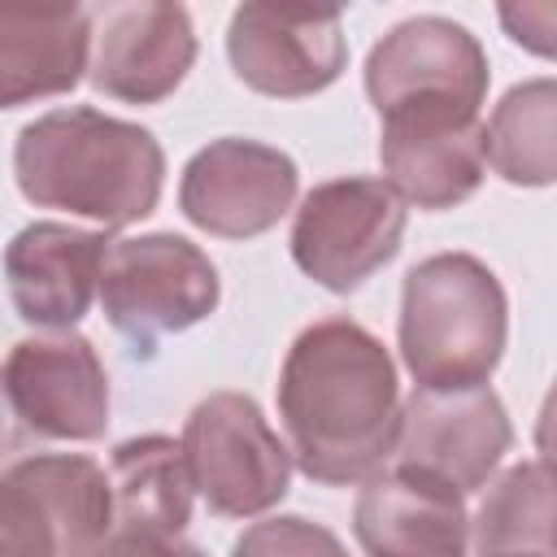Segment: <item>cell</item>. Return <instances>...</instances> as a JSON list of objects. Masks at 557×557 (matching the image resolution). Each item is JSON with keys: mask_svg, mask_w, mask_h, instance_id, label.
I'll return each mask as SVG.
<instances>
[{"mask_svg": "<svg viewBox=\"0 0 557 557\" xmlns=\"http://www.w3.org/2000/svg\"><path fill=\"white\" fill-rule=\"evenodd\" d=\"M196 61V30L183 4H104L91 13L87 78L126 104L174 96Z\"/></svg>", "mask_w": 557, "mask_h": 557, "instance_id": "4fadbf2b", "label": "cell"}, {"mask_svg": "<svg viewBox=\"0 0 557 557\" xmlns=\"http://www.w3.org/2000/svg\"><path fill=\"white\" fill-rule=\"evenodd\" d=\"M13 418L44 440H100L109 426V379L91 339L74 331L13 344L0 370Z\"/></svg>", "mask_w": 557, "mask_h": 557, "instance_id": "7c38bea8", "label": "cell"}, {"mask_svg": "<svg viewBox=\"0 0 557 557\" xmlns=\"http://www.w3.org/2000/svg\"><path fill=\"white\" fill-rule=\"evenodd\" d=\"M17 191L39 209H65L104 231L148 218L161 200L165 152L152 131L100 109H52L13 144Z\"/></svg>", "mask_w": 557, "mask_h": 557, "instance_id": "7a4b0ae2", "label": "cell"}, {"mask_svg": "<svg viewBox=\"0 0 557 557\" xmlns=\"http://www.w3.org/2000/svg\"><path fill=\"white\" fill-rule=\"evenodd\" d=\"M483 161L513 187H548L557 178V87L531 78L505 91L483 126Z\"/></svg>", "mask_w": 557, "mask_h": 557, "instance_id": "d6986e66", "label": "cell"}, {"mask_svg": "<svg viewBox=\"0 0 557 557\" xmlns=\"http://www.w3.org/2000/svg\"><path fill=\"white\" fill-rule=\"evenodd\" d=\"M109 492H113V527L183 535L191 518V474L178 440L170 435H135L122 440L109 457Z\"/></svg>", "mask_w": 557, "mask_h": 557, "instance_id": "ac0fdd59", "label": "cell"}, {"mask_svg": "<svg viewBox=\"0 0 557 557\" xmlns=\"http://www.w3.org/2000/svg\"><path fill=\"white\" fill-rule=\"evenodd\" d=\"M13 409H9V400H4V387H0V448L9 444V435H13Z\"/></svg>", "mask_w": 557, "mask_h": 557, "instance_id": "cb8c5ba5", "label": "cell"}, {"mask_svg": "<svg viewBox=\"0 0 557 557\" xmlns=\"http://www.w3.org/2000/svg\"><path fill=\"white\" fill-rule=\"evenodd\" d=\"M178 448L191 487L222 518H257L287 496L292 453L244 392L205 396L187 413Z\"/></svg>", "mask_w": 557, "mask_h": 557, "instance_id": "8992f818", "label": "cell"}, {"mask_svg": "<svg viewBox=\"0 0 557 557\" xmlns=\"http://www.w3.org/2000/svg\"><path fill=\"white\" fill-rule=\"evenodd\" d=\"M352 535L366 557H466L470 518L457 492L392 466L361 483Z\"/></svg>", "mask_w": 557, "mask_h": 557, "instance_id": "9a60e30c", "label": "cell"}, {"mask_svg": "<svg viewBox=\"0 0 557 557\" xmlns=\"http://www.w3.org/2000/svg\"><path fill=\"white\" fill-rule=\"evenodd\" d=\"M474 557H553V474L544 457L492 483L474 518Z\"/></svg>", "mask_w": 557, "mask_h": 557, "instance_id": "ffe728a7", "label": "cell"}, {"mask_svg": "<svg viewBox=\"0 0 557 557\" xmlns=\"http://www.w3.org/2000/svg\"><path fill=\"white\" fill-rule=\"evenodd\" d=\"M74 557H205V553L196 544H187L183 535H152V531L109 527V535H100L91 548H83Z\"/></svg>", "mask_w": 557, "mask_h": 557, "instance_id": "7402d4cb", "label": "cell"}, {"mask_svg": "<svg viewBox=\"0 0 557 557\" xmlns=\"http://www.w3.org/2000/svg\"><path fill=\"white\" fill-rule=\"evenodd\" d=\"M405 235V200L383 178L318 183L292 222V261L326 292H357L379 274Z\"/></svg>", "mask_w": 557, "mask_h": 557, "instance_id": "ba28073f", "label": "cell"}, {"mask_svg": "<svg viewBox=\"0 0 557 557\" xmlns=\"http://www.w3.org/2000/svg\"><path fill=\"white\" fill-rule=\"evenodd\" d=\"M91 57V9L0 4V109L78 87Z\"/></svg>", "mask_w": 557, "mask_h": 557, "instance_id": "e0dca14e", "label": "cell"}, {"mask_svg": "<svg viewBox=\"0 0 557 557\" xmlns=\"http://www.w3.org/2000/svg\"><path fill=\"white\" fill-rule=\"evenodd\" d=\"M296 187L300 170L283 148L226 135L183 165L178 209L191 226L218 239H252L292 209Z\"/></svg>", "mask_w": 557, "mask_h": 557, "instance_id": "8fae6325", "label": "cell"}, {"mask_svg": "<svg viewBox=\"0 0 557 557\" xmlns=\"http://www.w3.org/2000/svg\"><path fill=\"white\" fill-rule=\"evenodd\" d=\"M109 252L104 231H83L70 222H30L4 248V283L22 322L70 331L100 287V265Z\"/></svg>", "mask_w": 557, "mask_h": 557, "instance_id": "5bb4252c", "label": "cell"}, {"mask_svg": "<svg viewBox=\"0 0 557 557\" xmlns=\"http://www.w3.org/2000/svg\"><path fill=\"white\" fill-rule=\"evenodd\" d=\"M231 557H348V548L331 527L309 522L300 513H278V518L252 522L235 540Z\"/></svg>", "mask_w": 557, "mask_h": 557, "instance_id": "44dd1931", "label": "cell"}, {"mask_svg": "<svg viewBox=\"0 0 557 557\" xmlns=\"http://www.w3.org/2000/svg\"><path fill=\"white\" fill-rule=\"evenodd\" d=\"M383 183L418 209H453L470 200L487 174L483 122H383Z\"/></svg>", "mask_w": 557, "mask_h": 557, "instance_id": "2e32d148", "label": "cell"}, {"mask_svg": "<svg viewBox=\"0 0 557 557\" xmlns=\"http://www.w3.org/2000/svg\"><path fill=\"white\" fill-rule=\"evenodd\" d=\"M509 444H513L509 413L487 383L453 387V392L413 387V396L400 405L392 461L396 470H409L418 479H431L466 496L492 479Z\"/></svg>", "mask_w": 557, "mask_h": 557, "instance_id": "9c48e42d", "label": "cell"}, {"mask_svg": "<svg viewBox=\"0 0 557 557\" xmlns=\"http://www.w3.org/2000/svg\"><path fill=\"white\" fill-rule=\"evenodd\" d=\"M500 22L509 26L513 44L553 57V4H527V9H500Z\"/></svg>", "mask_w": 557, "mask_h": 557, "instance_id": "603a6c76", "label": "cell"}, {"mask_svg": "<svg viewBox=\"0 0 557 557\" xmlns=\"http://www.w3.org/2000/svg\"><path fill=\"white\" fill-rule=\"evenodd\" d=\"M96 296L113 331L126 335L131 348L148 357L157 339L205 322L218 309L222 283L205 248H196L183 235L152 231V235L109 239Z\"/></svg>", "mask_w": 557, "mask_h": 557, "instance_id": "5b68a950", "label": "cell"}, {"mask_svg": "<svg viewBox=\"0 0 557 557\" xmlns=\"http://www.w3.org/2000/svg\"><path fill=\"white\" fill-rule=\"evenodd\" d=\"M487 78L479 39L435 13L392 26L366 57V96L379 122H479Z\"/></svg>", "mask_w": 557, "mask_h": 557, "instance_id": "277c9868", "label": "cell"}, {"mask_svg": "<svg viewBox=\"0 0 557 557\" xmlns=\"http://www.w3.org/2000/svg\"><path fill=\"white\" fill-rule=\"evenodd\" d=\"M396 335L418 387H483L505 357V287L479 257L435 252L405 274Z\"/></svg>", "mask_w": 557, "mask_h": 557, "instance_id": "3957f363", "label": "cell"}, {"mask_svg": "<svg viewBox=\"0 0 557 557\" xmlns=\"http://www.w3.org/2000/svg\"><path fill=\"white\" fill-rule=\"evenodd\" d=\"M278 418L296 466L326 487L366 483L396 448L400 387L379 335L352 318L305 326L278 374Z\"/></svg>", "mask_w": 557, "mask_h": 557, "instance_id": "6da1fadb", "label": "cell"}, {"mask_svg": "<svg viewBox=\"0 0 557 557\" xmlns=\"http://www.w3.org/2000/svg\"><path fill=\"white\" fill-rule=\"evenodd\" d=\"M109 527V474L83 453H35L0 474V557H74Z\"/></svg>", "mask_w": 557, "mask_h": 557, "instance_id": "52a82bcc", "label": "cell"}, {"mask_svg": "<svg viewBox=\"0 0 557 557\" xmlns=\"http://www.w3.org/2000/svg\"><path fill=\"white\" fill-rule=\"evenodd\" d=\"M226 57L239 83H248L261 96H318L348 65L344 17L339 9L239 4L226 26Z\"/></svg>", "mask_w": 557, "mask_h": 557, "instance_id": "30bf717a", "label": "cell"}]
</instances>
